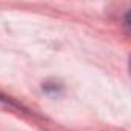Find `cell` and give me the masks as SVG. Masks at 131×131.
<instances>
[{
    "instance_id": "6da1fadb",
    "label": "cell",
    "mask_w": 131,
    "mask_h": 131,
    "mask_svg": "<svg viewBox=\"0 0 131 131\" xmlns=\"http://www.w3.org/2000/svg\"><path fill=\"white\" fill-rule=\"evenodd\" d=\"M129 13H131L129 9H128V11L125 13V20H123V26L126 28V32L129 31Z\"/></svg>"
}]
</instances>
